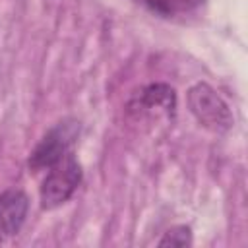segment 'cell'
Instances as JSON below:
<instances>
[{
	"label": "cell",
	"instance_id": "7a4b0ae2",
	"mask_svg": "<svg viewBox=\"0 0 248 248\" xmlns=\"http://www.w3.org/2000/svg\"><path fill=\"white\" fill-rule=\"evenodd\" d=\"M83 170L76 155L70 151L60 163L50 167L41 182L39 200L43 209H56L66 203L81 182Z\"/></svg>",
	"mask_w": 248,
	"mask_h": 248
},
{
	"label": "cell",
	"instance_id": "277c9868",
	"mask_svg": "<svg viewBox=\"0 0 248 248\" xmlns=\"http://www.w3.org/2000/svg\"><path fill=\"white\" fill-rule=\"evenodd\" d=\"M29 198L23 190L12 188L0 194V242L16 236L25 223Z\"/></svg>",
	"mask_w": 248,
	"mask_h": 248
},
{
	"label": "cell",
	"instance_id": "8992f818",
	"mask_svg": "<svg viewBox=\"0 0 248 248\" xmlns=\"http://www.w3.org/2000/svg\"><path fill=\"white\" fill-rule=\"evenodd\" d=\"M138 2L159 17L174 19L198 12L207 0H138Z\"/></svg>",
	"mask_w": 248,
	"mask_h": 248
},
{
	"label": "cell",
	"instance_id": "3957f363",
	"mask_svg": "<svg viewBox=\"0 0 248 248\" xmlns=\"http://www.w3.org/2000/svg\"><path fill=\"white\" fill-rule=\"evenodd\" d=\"M186 103L194 118L209 132L223 134L232 126V112L229 105L217 95V91L207 83H196L186 93Z\"/></svg>",
	"mask_w": 248,
	"mask_h": 248
},
{
	"label": "cell",
	"instance_id": "6da1fadb",
	"mask_svg": "<svg viewBox=\"0 0 248 248\" xmlns=\"http://www.w3.org/2000/svg\"><path fill=\"white\" fill-rule=\"evenodd\" d=\"M79 136V122L74 118H64L56 122L33 147L29 153L27 167L33 172H46L50 167L60 163L74 147Z\"/></svg>",
	"mask_w": 248,
	"mask_h": 248
},
{
	"label": "cell",
	"instance_id": "5b68a950",
	"mask_svg": "<svg viewBox=\"0 0 248 248\" xmlns=\"http://www.w3.org/2000/svg\"><path fill=\"white\" fill-rule=\"evenodd\" d=\"M138 107L145 110H163L165 114H172L176 108V93L167 83H151L143 87L138 95Z\"/></svg>",
	"mask_w": 248,
	"mask_h": 248
},
{
	"label": "cell",
	"instance_id": "52a82bcc",
	"mask_svg": "<svg viewBox=\"0 0 248 248\" xmlns=\"http://www.w3.org/2000/svg\"><path fill=\"white\" fill-rule=\"evenodd\" d=\"M192 244V229L188 225H176L165 232L159 240V246H190Z\"/></svg>",
	"mask_w": 248,
	"mask_h": 248
}]
</instances>
